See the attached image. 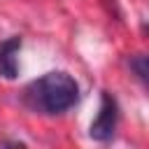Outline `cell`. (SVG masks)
Wrapping results in <instances>:
<instances>
[{
    "label": "cell",
    "instance_id": "6da1fadb",
    "mask_svg": "<svg viewBox=\"0 0 149 149\" xmlns=\"http://www.w3.org/2000/svg\"><path fill=\"white\" fill-rule=\"evenodd\" d=\"M81 93H79V84L77 79L65 72V70H51L44 72L42 77L33 79L26 88H23V105L42 116H58L65 114L68 109H72L79 102Z\"/></svg>",
    "mask_w": 149,
    "mask_h": 149
},
{
    "label": "cell",
    "instance_id": "7a4b0ae2",
    "mask_svg": "<svg viewBox=\"0 0 149 149\" xmlns=\"http://www.w3.org/2000/svg\"><path fill=\"white\" fill-rule=\"evenodd\" d=\"M119 102L116 98L109 93V91H102L100 93V109H98V116L91 121L88 126V137L95 140V142H109L116 133V126H119Z\"/></svg>",
    "mask_w": 149,
    "mask_h": 149
},
{
    "label": "cell",
    "instance_id": "3957f363",
    "mask_svg": "<svg viewBox=\"0 0 149 149\" xmlns=\"http://www.w3.org/2000/svg\"><path fill=\"white\" fill-rule=\"evenodd\" d=\"M21 35H12L0 42V77L16 79L19 77V51H21Z\"/></svg>",
    "mask_w": 149,
    "mask_h": 149
},
{
    "label": "cell",
    "instance_id": "277c9868",
    "mask_svg": "<svg viewBox=\"0 0 149 149\" xmlns=\"http://www.w3.org/2000/svg\"><path fill=\"white\" fill-rule=\"evenodd\" d=\"M128 68L130 72L137 77V81L142 86H147V79H149V63H147V56L144 54H133L128 58Z\"/></svg>",
    "mask_w": 149,
    "mask_h": 149
},
{
    "label": "cell",
    "instance_id": "5b68a950",
    "mask_svg": "<svg viewBox=\"0 0 149 149\" xmlns=\"http://www.w3.org/2000/svg\"><path fill=\"white\" fill-rule=\"evenodd\" d=\"M0 147H26V142H21V140H2Z\"/></svg>",
    "mask_w": 149,
    "mask_h": 149
}]
</instances>
